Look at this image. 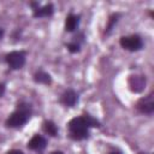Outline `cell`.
<instances>
[{"label":"cell","instance_id":"6da1fadb","mask_svg":"<svg viewBox=\"0 0 154 154\" xmlns=\"http://www.w3.org/2000/svg\"><path fill=\"white\" fill-rule=\"evenodd\" d=\"M89 126H100L99 122L91 118L90 116L84 117H76L70 120L69 123V132L71 138L73 140H83L88 137V129Z\"/></svg>","mask_w":154,"mask_h":154},{"label":"cell","instance_id":"7a4b0ae2","mask_svg":"<svg viewBox=\"0 0 154 154\" xmlns=\"http://www.w3.org/2000/svg\"><path fill=\"white\" fill-rule=\"evenodd\" d=\"M29 117H30L29 107H20L7 118L6 125L8 128H19L28 122Z\"/></svg>","mask_w":154,"mask_h":154},{"label":"cell","instance_id":"3957f363","mask_svg":"<svg viewBox=\"0 0 154 154\" xmlns=\"http://www.w3.org/2000/svg\"><path fill=\"white\" fill-rule=\"evenodd\" d=\"M120 46L128 51H131V52H135V51H138L142 48L143 46V42H142V38L138 36V35H131V36H124L120 38L119 41Z\"/></svg>","mask_w":154,"mask_h":154},{"label":"cell","instance_id":"277c9868","mask_svg":"<svg viewBox=\"0 0 154 154\" xmlns=\"http://www.w3.org/2000/svg\"><path fill=\"white\" fill-rule=\"evenodd\" d=\"M6 63L10 65L11 69L18 70L22 69L25 64V53L22 51H14L6 55Z\"/></svg>","mask_w":154,"mask_h":154},{"label":"cell","instance_id":"5b68a950","mask_svg":"<svg viewBox=\"0 0 154 154\" xmlns=\"http://www.w3.org/2000/svg\"><path fill=\"white\" fill-rule=\"evenodd\" d=\"M137 108L142 113L152 114L153 111H154V96H153V94H149L148 96L142 97L137 102Z\"/></svg>","mask_w":154,"mask_h":154},{"label":"cell","instance_id":"8992f818","mask_svg":"<svg viewBox=\"0 0 154 154\" xmlns=\"http://www.w3.org/2000/svg\"><path fill=\"white\" fill-rule=\"evenodd\" d=\"M144 85H146V78L143 76H140V75L130 76V78H129V87H130V89L132 91L141 93L144 89Z\"/></svg>","mask_w":154,"mask_h":154},{"label":"cell","instance_id":"52a82bcc","mask_svg":"<svg viewBox=\"0 0 154 154\" xmlns=\"http://www.w3.org/2000/svg\"><path fill=\"white\" fill-rule=\"evenodd\" d=\"M46 144H47V142H46L45 137H42L40 135H35L28 142V148L32 149V150H42L46 147Z\"/></svg>","mask_w":154,"mask_h":154},{"label":"cell","instance_id":"ba28073f","mask_svg":"<svg viewBox=\"0 0 154 154\" xmlns=\"http://www.w3.org/2000/svg\"><path fill=\"white\" fill-rule=\"evenodd\" d=\"M77 101H78V96H77L76 91L72 90V89L66 90V91L63 94V96H61V102H63L64 105L69 106V107L75 106Z\"/></svg>","mask_w":154,"mask_h":154},{"label":"cell","instance_id":"9c48e42d","mask_svg":"<svg viewBox=\"0 0 154 154\" xmlns=\"http://www.w3.org/2000/svg\"><path fill=\"white\" fill-rule=\"evenodd\" d=\"M53 11H54V7L52 4H48V5H45L42 7H37L34 10V17H49L53 14Z\"/></svg>","mask_w":154,"mask_h":154},{"label":"cell","instance_id":"30bf717a","mask_svg":"<svg viewBox=\"0 0 154 154\" xmlns=\"http://www.w3.org/2000/svg\"><path fill=\"white\" fill-rule=\"evenodd\" d=\"M78 23H79V17L78 16L69 14L66 17V20H65V30L69 31V32L73 31L78 26Z\"/></svg>","mask_w":154,"mask_h":154},{"label":"cell","instance_id":"8fae6325","mask_svg":"<svg viewBox=\"0 0 154 154\" xmlns=\"http://www.w3.org/2000/svg\"><path fill=\"white\" fill-rule=\"evenodd\" d=\"M43 130H45L46 134H48L51 136H57V134H58L57 125L53 122H51V120H46L43 123Z\"/></svg>","mask_w":154,"mask_h":154},{"label":"cell","instance_id":"7c38bea8","mask_svg":"<svg viewBox=\"0 0 154 154\" xmlns=\"http://www.w3.org/2000/svg\"><path fill=\"white\" fill-rule=\"evenodd\" d=\"M35 82L37 83H43V84H49L51 83V76L47 72L43 71H38L35 73Z\"/></svg>","mask_w":154,"mask_h":154},{"label":"cell","instance_id":"4fadbf2b","mask_svg":"<svg viewBox=\"0 0 154 154\" xmlns=\"http://www.w3.org/2000/svg\"><path fill=\"white\" fill-rule=\"evenodd\" d=\"M117 18H118V14H113L111 18H109V24H108V26H107V34L112 30V28H113V25H114V23H117Z\"/></svg>","mask_w":154,"mask_h":154},{"label":"cell","instance_id":"5bb4252c","mask_svg":"<svg viewBox=\"0 0 154 154\" xmlns=\"http://www.w3.org/2000/svg\"><path fill=\"white\" fill-rule=\"evenodd\" d=\"M67 48H69V51H70L71 53H76V52L79 51V46H78L77 43H69V45H67Z\"/></svg>","mask_w":154,"mask_h":154},{"label":"cell","instance_id":"9a60e30c","mask_svg":"<svg viewBox=\"0 0 154 154\" xmlns=\"http://www.w3.org/2000/svg\"><path fill=\"white\" fill-rule=\"evenodd\" d=\"M7 154H23L22 150H18V149H12L10 152H7Z\"/></svg>","mask_w":154,"mask_h":154},{"label":"cell","instance_id":"2e32d148","mask_svg":"<svg viewBox=\"0 0 154 154\" xmlns=\"http://www.w3.org/2000/svg\"><path fill=\"white\" fill-rule=\"evenodd\" d=\"M2 35H4V30H2L1 28H0V38L2 37Z\"/></svg>","mask_w":154,"mask_h":154},{"label":"cell","instance_id":"e0dca14e","mask_svg":"<svg viewBox=\"0 0 154 154\" xmlns=\"http://www.w3.org/2000/svg\"><path fill=\"white\" fill-rule=\"evenodd\" d=\"M51 154H64L63 152H53V153H51Z\"/></svg>","mask_w":154,"mask_h":154},{"label":"cell","instance_id":"ac0fdd59","mask_svg":"<svg viewBox=\"0 0 154 154\" xmlns=\"http://www.w3.org/2000/svg\"><path fill=\"white\" fill-rule=\"evenodd\" d=\"M109 154H122V153H119V152H112V153H109Z\"/></svg>","mask_w":154,"mask_h":154}]
</instances>
